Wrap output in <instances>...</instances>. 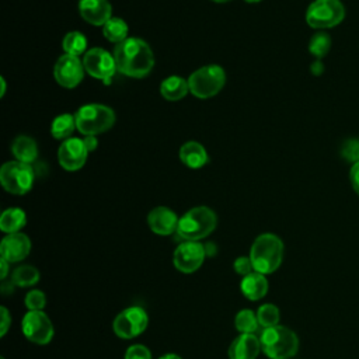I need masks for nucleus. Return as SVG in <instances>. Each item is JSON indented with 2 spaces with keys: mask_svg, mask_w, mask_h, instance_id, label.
Instances as JSON below:
<instances>
[{
  "mask_svg": "<svg viewBox=\"0 0 359 359\" xmlns=\"http://www.w3.org/2000/svg\"><path fill=\"white\" fill-rule=\"evenodd\" d=\"M116 70L125 76L146 77L154 66V55L149 43L140 38H126L114 49Z\"/></svg>",
  "mask_w": 359,
  "mask_h": 359,
  "instance_id": "1",
  "label": "nucleus"
},
{
  "mask_svg": "<svg viewBox=\"0 0 359 359\" xmlns=\"http://www.w3.org/2000/svg\"><path fill=\"white\" fill-rule=\"evenodd\" d=\"M250 258L255 272L268 275L275 272L283 259V243L272 233L258 236L250 250Z\"/></svg>",
  "mask_w": 359,
  "mask_h": 359,
  "instance_id": "2",
  "label": "nucleus"
},
{
  "mask_svg": "<svg viewBox=\"0 0 359 359\" xmlns=\"http://www.w3.org/2000/svg\"><path fill=\"white\" fill-rule=\"evenodd\" d=\"M217 224L216 213L208 206H196L185 212L178 222L177 234L184 241H199L208 237Z\"/></svg>",
  "mask_w": 359,
  "mask_h": 359,
  "instance_id": "3",
  "label": "nucleus"
},
{
  "mask_svg": "<svg viewBox=\"0 0 359 359\" xmlns=\"http://www.w3.org/2000/svg\"><path fill=\"white\" fill-rule=\"evenodd\" d=\"M259 341L261 349L271 359H290L299 349L296 332L283 325L264 328Z\"/></svg>",
  "mask_w": 359,
  "mask_h": 359,
  "instance_id": "4",
  "label": "nucleus"
},
{
  "mask_svg": "<svg viewBox=\"0 0 359 359\" xmlns=\"http://www.w3.org/2000/svg\"><path fill=\"white\" fill-rule=\"evenodd\" d=\"M76 126L86 136L104 133L115 123V112L102 104H86L76 114Z\"/></svg>",
  "mask_w": 359,
  "mask_h": 359,
  "instance_id": "5",
  "label": "nucleus"
},
{
  "mask_svg": "<svg viewBox=\"0 0 359 359\" xmlns=\"http://www.w3.org/2000/svg\"><path fill=\"white\" fill-rule=\"evenodd\" d=\"M226 83V73L217 65H206L196 69L188 77V86L196 98H210L220 93Z\"/></svg>",
  "mask_w": 359,
  "mask_h": 359,
  "instance_id": "6",
  "label": "nucleus"
},
{
  "mask_svg": "<svg viewBox=\"0 0 359 359\" xmlns=\"http://www.w3.org/2000/svg\"><path fill=\"white\" fill-rule=\"evenodd\" d=\"M345 17L344 4L339 0H316L306 11V22L316 29L332 28Z\"/></svg>",
  "mask_w": 359,
  "mask_h": 359,
  "instance_id": "7",
  "label": "nucleus"
},
{
  "mask_svg": "<svg viewBox=\"0 0 359 359\" xmlns=\"http://www.w3.org/2000/svg\"><path fill=\"white\" fill-rule=\"evenodd\" d=\"M0 182L13 195L27 194L34 184V171L29 164L21 161H7L0 168Z\"/></svg>",
  "mask_w": 359,
  "mask_h": 359,
  "instance_id": "8",
  "label": "nucleus"
},
{
  "mask_svg": "<svg viewBox=\"0 0 359 359\" xmlns=\"http://www.w3.org/2000/svg\"><path fill=\"white\" fill-rule=\"evenodd\" d=\"M149 324V316L140 306H130L118 313L112 323V330L122 339H132L140 335Z\"/></svg>",
  "mask_w": 359,
  "mask_h": 359,
  "instance_id": "9",
  "label": "nucleus"
},
{
  "mask_svg": "<svg viewBox=\"0 0 359 359\" xmlns=\"http://www.w3.org/2000/svg\"><path fill=\"white\" fill-rule=\"evenodd\" d=\"M21 330L22 334L34 344L38 345H46L53 338V325L50 318L42 311H31L22 317L21 321Z\"/></svg>",
  "mask_w": 359,
  "mask_h": 359,
  "instance_id": "10",
  "label": "nucleus"
},
{
  "mask_svg": "<svg viewBox=\"0 0 359 359\" xmlns=\"http://www.w3.org/2000/svg\"><path fill=\"white\" fill-rule=\"evenodd\" d=\"M206 258L205 245L199 241L181 243L172 255L174 266L182 273H192L198 271Z\"/></svg>",
  "mask_w": 359,
  "mask_h": 359,
  "instance_id": "11",
  "label": "nucleus"
},
{
  "mask_svg": "<svg viewBox=\"0 0 359 359\" xmlns=\"http://www.w3.org/2000/svg\"><path fill=\"white\" fill-rule=\"evenodd\" d=\"M83 65L86 72L90 73V76L104 80L107 83L116 72V63H115L114 55H111L108 50L102 48L88 49L84 53Z\"/></svg>",
  "mask_w": 359,
  "mask_h": 359,
  "instance_id": "12",
  "label": "nucleus"
},
{
  "mask_svg": "<svg viewBox=\"0 0 359 359\" xmlns=\"http://www.w3.org/2000/svg\"><path fill=\"white\" fill-rule=\"evenodd\" d=\"M84 70V65L77 56L65 53L53 66V77L59 86L65 88H74L81 83Z\"/></svg>",
  "mask_w": 359,
  "mask_h": 359,
  "instance_id": "13",
  "label": "nucleus"
},
{
  "mask_svg": "<svg viewBox=\"0 0 359 359\" xmlns=\"http://www.w3.org/2000/svg\"><path fill=\"white\" fill-rule=\"evenodd\" d=\"M88 156V150L84 144V140L79 137H69L62 142L57 150L59 164L67 171L80 170Z\"/></svg>",
  "mask_w": 359,
  "mask_h": 359,
  "instance_id": "14",
  "label": "nucleus"
},
{
  "mask_svg": "<svg viewBox=\"0 0 359 359\" xmlns=\"http://www.w3.org/2000/svg\"><path fill=\"white\" fill-rule=\"evenodd\" d=\"M31 251V241L27 234L18 231L13 234H7L0 243V254L1 258L8 261L10 264L20 262Z\"/></svg>",
  "mask_w": 359,
  "mask_h": 359,
  "instance_id": "15",
  "label": "nucleus"
},
{
  "mask_svg": "<svg viewBox=\"0 0 359 359\" xmlns=\"http://www.w3.org/2000/svg\"><path fill=\"white\" fill-rule=\"evenodd\" d=\"M178 216L167 206H157L147 215V224L150 230L158 236H170L177 233Z\"/></svg>",
  "mask_w": 359,
  "mask_h": 359,
  "instance_id": "16",
  "label": "nucleus"
},
{
  "mask_svg": "<svg viewBox=\"0 0 359 359\" xmlns=\"http://www.w3.org/2000/svg\"><path fill=\"white\" fill-rule=\"evenodd\" d=\"M79 11L84 21L97 27L112 18V6L108 0H80Z\"/></svg>",
  "mask_w": 359,
  "mask_h": 359,
  "instance_id": "17",
  "label": "nucleus"
},
{
  "mask_svg": "<svg viewBox=\"0 0 359 359\" xmlns=\"http://www.w3.org/2000/svg\"><path fill=\"white\" fill-rule=\"evenodd\" d=\"M261 341L255 334H240L229 346V359H257Z\"/></svg>",
  "mask_w": 359,
  "mask_h": 359,
  "instance_id": "18",
  "label": "nucleus"
},
{
  "mask_svg": "<svg viewBox=\"0 0 359 359\" xmlns=\"http://www.w3.org/2000/svg\"><path fill=\"white\" fill-rule=\"evenodd\" d=\"M269 283L265 278L264 273L259 272H251L245 276H243L241 283H240V289L241 293L248 299V300H259L262 299L266 292H268Z\"/></svg>",
  "mask_w": 359,
  "mask_h": 359,
  "instance_id": "19",
  "label": "nucleus"
},
{
  "mask_svg": "<svg viewBox=\"0 0 359 359\" xmlns=\"http://www.w3.org/2000/svg\"><path fill=\"white\" fill-rule=\"evenodd\" d=\"M180 158L189 168H201L208 163L209 157L206 149L201 143L189 140L181 146Z\"/></svg>",
  "mask_w": 359,
  "mask_h": 359,
  "instance_id": "20",
  "label": "nucleus"
},
{
  "mask_svg": "<svg viewBox=\"0 0 359 359\" xmlns=\"http://www.w3.org/2000/svg\"><path fill=\"white\" fill-rule=\"evenodd\" d=\"M11 151L15 156L17 161L31 164L38 157V146L36 142L25 135H21L14 139L11 144Z\"/></svg>",
  "mask_w": 359,
  "mask_h": 359,
  "instance_id": "21",
  "label": "nucleus"
},
{
  "mask_svg": "<svg viewBox=\"0 0 359 359\" xmlns=\"http://www.w3.org/2000/svg\"><path fill=\"white\" fill-rule=\"evenodd\" d=\"M189 91L188 80L180 77V76H170L164 79L160 84V93L163 98L168 101H178L182 100Z\"/></svg>",
  "mask_w": 359,
  "mask_h": 359,
  "instance_id": "22",
  "label": "nucleus"
},
{
  "mask_svg": "<svg viewBox=\"0 0 359 359\" xmlns=\"http://www.w3.org/2000/svg\"><path fill=\"white\" fill-rule=\"evenodd\" d=\"M27 223L25 212L20 208H8L0 216V229L7 234L18 233Z\"/></svg>",
  "mask_w": 359,
  "mask_h": 359,
  "instance_id": "23",
  "label": "nucleus"
},
{
  "mask_svg": "<svg viewBox=\"0 0 359 359\" xmlns=\"http://www.w3.org/2000/svg\"><path fill=\"white\" fill-rule=\"evenodd\" d=\"M76 126V118L70 114H60L57 115L50 125V133L55 139L66 140L70 137Z\"/></svg>",
  "mask_w": 359,
  "mask_h": 359,
  "instance_id": "24",
  "label": "nucleus"
},
{
  "mask_svg": "<svg viewBox=\"0 0 359 359\" xmlns=\"http://www.w3.org/2000/svg\"><path fill=\"white\" fill-rule=\"evenodd\" d=\"M104 36L114 43H121L128 38V24L122 18L112 17L102 25Z\"/></svg>",
  "mask_w": 359,
  "mask_h": 359,
  "instance_id": "25",
  "label": "nucleus"
},
{
  "mask_svg": "<svg viewBox=\"0 0 359 359\" xmlns=\"http://www.w3.org/2000/svg\"><path fill=\"white\" fill-rule=\"evenodd\" d=\"M39 280V272L35 266L32 265H20L13 271L11 275V282L14 286L20 287H29L38 283Z\"/></svg>",
  "mask_w": 359,
  "mask_h": 359,
  "instance_id": "26",
  "label": "nucleus"
},
{
  "mask_svg": "<svg viewBox=\"0 0 359 359\" xmlns=\"http://www.w3.org/2000/svg\"><path fill=\"white\" fill-rule=\"evenodd\" d=\"M62 46H63V50L66 55L79 57L87 49V39L81 32L72 31L65 35Z\"/></svg>",
  "mask_w": 359,
  "mask_h": 359,
  "instance_id": "27",
  "label": "nucleus"
},
{
  "mask_svg": "<svg viewBox=\"0 0 359 359\" xmlns=\"http://www.w3.org/2000/svg\"><path fill=\"white\" fill-rule=\"evenodd\" d=\"M234 325L237 328V331H240L241 334H254L258 330V318H257V313H254L250 309H243L236 314L234 318Z\"/></svg>",
  "mask_w": 359,
  "mask_h": 359,
  "instance_id": "28",
  "label": "nucleus"
},
{
  "mask_svg": "<svg viewBox=\"0 0 359 359\" xmlns=\"http://www.w3.org/2000/svg\"><path fill=\"white\" fill-rule=\"evenodd\" d=\"M257 318H258V323L262 328H269V327L279 325L280 313H279V309L275 304L265 303V304L258 307Z\"/></svg>",
  "mask_w": 359,
  "mask_h": 359,
  "instance_id": "29",
  "label": "nucleus"
},
{
  "mask_svg": "<svg viewBox=\"0 0 359 359\" xmlns=\"http://www.w3.org/2000/svg\"><path fill=\"white\" fill-rule=\"evenodd\" d=\"M331 48V38L325 32H317L316 35L311 36L309 42V50L313 56L321 59L324 57Z\"/></svg>",
  "mask_w": 359,
  "mask_h": 359,
  "instance_id": "30",
  "label": "nucleus"
},
{
  "mask_svg": "<svg viewBox=\"0 0 359 359\" xmlns=\"http://www.w3.org/2000/svg\"><path fill=\"white\" fill-rule=\"evenodd\" d=\"M25 306L28 310L31 311H39L45 307L46 304V296L42 290H38V289H34V290H29L27 294H25Z\"/></svg>",
  "mask_w": 359,
  "mask_h": 359,
  "instance_id": "31",
  "label": "nucleus"
},
{
  "mask_svg": "<svg viewBox=\"0 0 359 359\" xmlns=\"http://www.w3.org/2000/svg\"><path fill=\"white\" fill-rule=\"evenodd\" d=\"M342 156L348 161H359V139H348L342 144Z\"/></svg>",
  "mask_w": 359,
  "mask_h": 359,
  "instance_id": "32",
  "label": "nucleus"
},
{
  "mask_svg": "<svg viewBox=\"0 0 359 359\" xmlns=\"http://www.w3.org/2000/svg\"><path fill=\"white\" fill-rule=\"evenodd\" d=\"M125 359H151V352L142 344L130 345L125 352Z\"/></svg>",
  "mask_w": 359,
  "mask_h": 359,
  "instance_id": "33",
  "label": "nucleus"
},
{
  "mask_svg": "<svg viewBox=\"0 0 359 359\" xmlns=\"http://www.w3.org/2000/svg\"><path fill=\"white\" fill-rule=\"evenodd\" d=\"M233 268L241 276H245V275L254 272V266H252V262H251L250 257H238L233 262Z\"/></svg>",
  "mask_w": 359,
  "mask_h": 359,
  "instance_id": "34",
  "label": "nucleus"
},
{
  "mask_svg": "<svg viewBox=\"0 0 359 359\" xmlns=\"http://www.w3.org/2000/svg\"><path fill=\"white\" fill-rule=\"evenodd\" d=\"M0 317H1V324H0V335L4 337L6 332L8 331L10 325H11V316L8 313V310L3 306L0 307Z\"/></svg>",
  "mask_w": 359,
  "mask_h": 359,
  "instance_id": "35",
  "label": "nucleus"
},
{
  "mask_svg": "<svg viewBox=\"0 0 359 359\" xmlns=\"http://www.w3.org/2000/svg\"><path fill=\"white\" fill-rule=\"evenodd\" d=\"M349 180H351V185L353 188V191L359 195V161L353 163L349 171Z\"/></svg>",
  "mask_w": 359,
  "mask_h": 359,
  "instance_id": "36",
  "label": "nucleus"
},
{
  "mask_svg": "<svg viewBox=\"0 0 359 359\" xmlns=\"http://www.w3.org/2000/svg\"><path fill=\"white\" fill-rule=\"evenodd\" d=\"M83 140H84V144H86V147H87L88 153L95 150V147H97V144H98V142H97L95 136H86V139H83Z\"/></svg>",
  "mask_w": 359,
  "mask_h": 359,
  "instance_id": "37",
  "label": "nucleus"
},
{
  "mask_svg": "<svg viewBox=\"0 0 359 359\" xmlns=\"http://www.w3.org/2000/svg\"><path fill=\"white\" fill-rule=\"evenodd\" d=\"M8 261H6L4 258H0V265H1V269H0V279L4 280L7 273H8Z\"/></svg>",
  "mask_w": 359,
  "mask_h": 359,
  "instance_id": "38",
  "label": "nucleus"
},
{
  "mask_svg": "<svg viewBox=\"0 0 359 359\" xmlns=\"http://www.w3.org/2000/svg\"><path fill=\"white\" fill-rule=\"evenodd\" d=\"M311 72H313V74H316V76H318V74H321L323 73V70H324V66H323V63L320 62V60H316L313 65H311Z\"/></svg>",
  "mask_w": 359,
  "mask_h": 359,
  "instance_id": "39",
  "label": "nucleus"
},
{
  "mask_svg": "<svg viewBox=\"0 0 359 359\" xmlns=\"http://www.w3.org/2000/svg\"><path fill=\"white\" fill-rule=\"evenodd\" d=\"M205 245V251H206V257H212L216 254V245L213 243H208L203 244Z\"/></svg>",
  "mask_w": 359,
  "mask_h": 359,
  "instance_id": "40",
  "label": "nucleus"
},
{
  "mask_svg": "<svg viewBox=\"0 0 359 359\" xmlns=\"http://www.w3.org/2000/svg\"><path fill=\"white\" fill-rule=\"evenodd\" d=\"M158 359H182V358L178 356V355H175V353H165V355L160 356Z\"/></svg>",
  "mask_w": 359,
  "mask_h": 359,
  "instance_id": "41",
  "label": "nucleus"
},
{
  "mask_svg": "<svg viewBox=\"0 0 359 359\" xmlns=\"http://www.w3.org/2000/svg\"><path fill=\"white\" fill-rule=\"evenodd\" d=\"M0 81H1V93H0V95L3 97V95H4V93H6V81H4V77H1V79H0Z\"/></svg>",
  "mask_w": 359,
  "mask_h": 359,
  "instance_id": "42",
  "label": "nucleus"
},
{
  "mask_svg": "<svg viewBox=\"0 0 359 359\" xmlns=\"http://www.w3.org/2000/svg\"><path fill=\"white\" fill-rule=\"evenodd\" d=\"M244 1H247V3H258L261 0H244Z\"/></svg>",
  "mask_w": 359,
  "mask_h": 359,
  "instance_id": "43",
  "label": "nucleus"
},
{
  "mask_svg": "<svg viewBox=\"0 0 359 359\" xmlns=\"http://www.w3.org/2000/svg\"><path fill=\"white\" fill-rule=\"evenodd\" d=\"M212 1H215V3H226L229 0H212Z\"/></svg>",
  "mask_w": 359,
  "mask_h": 359,
  "instance_id": "44",
  "label": "nucleus"
},
{
  "mask_svg": "<svg viewBox=\"0 0 359 359\" xmlns=\"http://www.w3.org/2000/svg\"><path fill=\"white\" fill-rule=\"evenodd\" d=\"M1 359H4V358H1Z\"/></svg>",
  "mask_w": 359,
  "mask_h": 359,
  "instance_id": "45",
  "label": "nucleus"
}]
</instances>
